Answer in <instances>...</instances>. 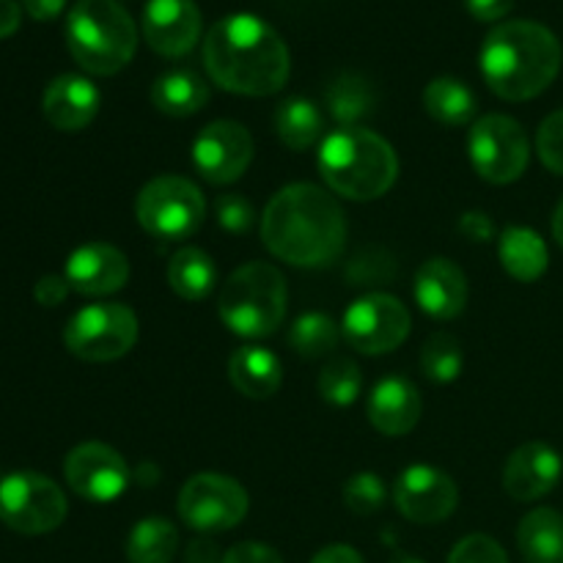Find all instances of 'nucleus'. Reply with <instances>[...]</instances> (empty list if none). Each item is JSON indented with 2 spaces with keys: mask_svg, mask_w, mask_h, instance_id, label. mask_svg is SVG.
<instances>
[{
  "mask_svg": "<svg viewBox=\"0 0 563 563\" xmlns=\"http://www.w3.org/2000/svg\"><path fill=\"white\" fill-rule=\"evenodd\" d=\"M262 240L275 258L291 267H328L346 247L344 209L311 181L286 185L264 207Z\"/></svg>",
  "mask_w": 563,
  "mask_h": 563,
  "instance_id": "f257e3e1",
  "label": "nucleus"
},
{
  "mask_svg": "<svg viewBox=\"0 0 563 563\" xmlns=\"http://www.w3.org/2000/svg\"><path fill=\"white\" fill-rule=\"evenodd\" d=\"M203 66L223 91L273 97L289 80V47L269 22L256 14H229L203 38Z\"/></svg>",
  "mask_w": 563,
  "mask_h": 563,
  "instance_id": "f03ea898",
  "label": "nucleus"
},
{
  "mask_svg": "<svg viewBox=\"0 0 563 563\" xmlns=\"http://www.w3.org/2000/svg\"><path fill=\"white\" fill-rule=\"evenodd\" d=\"M561 42L548 25L509 20L487 33L478 53L484 82L506 102L539 97L561 71Z\"/></svg>",
  "mask_w": 563,
  "mask_h": 563,
  "instance_id": "7ed1b4c3",
  "label": "nucleus"
},
{
  "mask_svg": "<svg viewBox=\"0 0 563 563\" xmlns=\"http://www.w3.org/2000/svg\"><path fill=\"white\" fill-rule=\"evenodd\" d=\"M319 174L328 190L350 201H374L394 187L399 157L394 146L366 126H341L319 143Z\"/></svg>",
  "mask_w": 563,
  "mask_h": 563,
  "instance_id": "20e7f679",
  "label": "nucleus"
},
{
  "mask_svg": "<svg viewBox=\"0 0 563 563\" xmlns=\"http://www.w3.org/2000/svg\"><path fill=\"white\" fill-rule=\"evenodd\" d=\"M66 47L88 75L110 77L135 55V20L115 0H77L66 16Z\"/></svg>",
  "mask_w": 563,
  "mask_h": 563,
  "instance_id": "39448f33",
  "label": "nucleus"
},
{
  "mask_svg": "<svg viewBox=\"0 0 563 563\" xmlns=\"http://www.w3.org/2000/svg\"><path fill=\"white\" fill-rule=\"evenodd\" d=\"M286 278L267 262H247L229 275L218 295L220 322L242 339H267L284 324Z\"/></svg>",
  "mask_w": 563,
  "mask_h": 563,
  "instance_id": "423d86ee",
  "label": "nucleus"
},
{
  "mask_svg": "<svg viewBox=\"0 0 563 563\" xmlns=\"http://www.w3.org/2000/svg\"><path fill=\"white\" fill-rule=\"evenodd\" d=\"M135 218L148 236L163 242L190 240L207 218L203 192L185 176H157L135 198Z\"/></svg>",
  "mask_w": 563,
  "mask_h": 563,
  "instance_id": "0eeeda50",
  "label": "nucleus"
},
{
  "mask_svg": "<svg viewBox=\"0 0 563 563\" xmlns=\"http://www.w3.org/2000/svg\"><path fill=\"white\" fill-rule=\"evenodd\" d=\"M137 341V317L124 302H93L80 308L64 328V344L86 363L124 357Z\"/></svg>",
  "mask_w": 563,
  "mask_h": 563,
  "instance_id": "6e6552de",
  "label": "nucleus"
},
{
  "mask_svg": "<svg viewBox=\"0 0 563 563\" xmlns=\"http://www.w3.org/2000/svg\"><path fill=\"white\" fill-rule=\"evenodd\" d=\"M66 495L53 478L33 471L0 478V522L25 537H42L66 520Z\"/></svg>",
  "mask_w": 563,
  "mask_h": 563,
  "instance_id": "1a4fd4ad",
  "label": "nucleus"
},
{
  "mask_svg": "<svg viewBox=\"0 0 563 563\" xmlns=\"http://www.w3.org/2000/svg\"><path fill=\"white\" fill-rule=\"evenodd\" d=\"M467 154L489 185H511L520 179L531 159V143L517 119L504 113H489L473 121L467 135Z\"/></svg>",
  "mask_w": 563,
  "mask_h": 563,
  "instance_id": "9d476101",
  "label": "nucleus"
},
{
  "mask_svg": "<svg viewBox=\"0 0 563 563\" xmlns=\"http://www.w3.org/2000/svg\"><path fill=\"white\" fill-rule=\"evenodd\" d=\"M341 335L363 355H388L410 335V311L399 297L372 291L346 308Z\"/></svg>",
  "mask_w": 563,
  "mask_h": 563,
  "instance_id": "9b49d317",
  "label": "nucleus"
},
{
  "mask_svg": "<svg viewBox=\"0 0 563 563\" xmlns=\"http://www.w3.org/2000/svg\"><path fill=\"white\" fill-rule=\"evenodd\" d=\"M245 487L223 473H198L179 493V517L198 533H220L240 526L247 515Z\"/></svg>",
  "mask_w": 563,
  "mask_h": 563,
  "instance_id": "f8f14e48",
  "label": "nucleus"
},
{
  "mask_svg": "<svg viewBox=\"0 0 563 563\" xmlns=\"http://www.w3.org/2000/svg\"><path fill=\"white\" fill-rule=\"evenodd\" d=\"M64 478L71 493L91 504H113L130 487V465L104 443H80L64 460Z\"/></svg>",
  "mask_w": 563,
  "mask_h": 563,
  "instance_id": "ddd939ff",
  "label": "nucleus"
},
{
  "mask_svg": "<svg viewBox=\"0 0 563 563\" xmlns=\"http://www.w3.org/2000/svg\"><path fill=\"white\" fill-rule=\"evenodd\" d=\"M251 163L253 137L240 121H212L192 141V165L209 185H231L245 176Z\"/></svg>",
  "mask_w": 563,
  "mask_h": 563,
  "instance_id": "4468645a",
  "label": "nucleus"
},
{
  "mask_svg": "<svg viewBox=\"0 0 563 563\" xmlns=\"http://www.w3.org/2000/svg\"><path fill=\"white\" fill-rule=\"evenodd\" d=\"M396 509L418 526L443 522L460 504V489L449 473L432 465H410L399 476L394 489Z\"/></svg>",
  "mask_w": 563,
  "mask_h": 563,
  "instance_id": "2eb2a0df",
  "label": "nucleus"
},
{
  "mask_svg": "<svg viewBox=\"0 0 563 563\" xmlns=\"http://www.w3.org/2000/svg\"><path fill=\"white\" fill-rule=\"evenodd\" d=\"M201 25L196 0H148L143 9V38L165 58L190 53L201 38Z\"/></svg>",
  "mask_w": 563,
  "mask_h": 563,
  "instance_id": "dca6fc26",
  "label": "nucleus"
},
{
  "mask_svg": "<svg viewBox=\"0 0 563 563\" xmlns=\"http://www.w3.org/2000/svg\"><path fill=\"white\" fill-rule=\"evenodd\" d=\"M64 278L71 291L86 297H104L124 289L130 280V258L108 242H86L69 253Z\"/></svg>",
  "mask_w": 563,
  "mask_h": 563,
  "instance_id": "f3484780",
  "label": "nucleus"
},
{
  "mask_svg": "<svg viewBox=\"0 0 563 563\" xmlns=\"http://www.w3.org/2000/svg\"><path fill=\"white\" fill-rule=\"evenodd\" d=\"M561 473L563 462L559 451L550 449L548 443L533 440V443L520 445L506 460L504 489L520 504H533V500L553 493L555 484L561 482Z\"/></svg>",
  "mask_w": 563,
  "mask_h": 563,
  "instance_id": "a211bd4d",
  "label": "nucleus"
},
{
  "mask_svg": "<svg viewBox=\"0 0 563 563\" xmlns=\"http://www.w3.org/2000/svg\"><path fill=\"white\" fill-rule=\"evenodd\" d=\"M412 297L427 317L449 322L467 306V278L451 258L434 256L418 267Z\"/></svg>",
  "mask_w": 563,
  "mask_h": 563,
  "instance_id": "6ab92c4d",
  "label": "nucleus"
},
{
  "mask_svg": "<svg viewBox=\"0 0 563 563\" xmlns=\"http://www.w3.org/2000/svg\"><path fill=\"white\" fill-rule=\"evenodd\" d=\"M102 93L88 77L82 75H58L42 97V113L55 130L80 132L97 119Z\"/></svg>",
  "mask_w": 563,
  "mask_h": 563,
  "instance_id": "aec40b11",
  "label": "nucleus"
},
{
  "mask_svg": "<svg viewBox=\"0 0 563 563\" xmlns=\"http://www.w3.org/2000/svg\"><path fill=\"white\" fill-rule=\"evenodd\" d=\"M421 394L407 377H385L368 396V423L379 434L401 438L421 421Z\"/></svg>",
  "mask_w": 563,
  "mask_h": 563,
  "instance_id": "412c9836",
  "label": "nucleus"
},
{
  "mask_svg": "<svg viewBox=\"0 0 563 563\" xmlns=\"http://www.w3.org/2000/svg\"><path fill=\"white\" fill-rule=\"evenodd\" d=\"M229 377L245 399H269L284 383V366L278 355L264 346H242L231 355Z\"/></svg>",
  "mask_w": 563,
  "mask_h": 563,
  "instance_id": "4be33fe9",
  "label": "nucleus"
},
{
  "mask_svg": "<svg viewBox=\"0 0 563 563\" xmlns=\"http://www.w3.org/2000/svg\"><path fill=\"white\" fill-rule=\"evenodd\" d=\"M209 82L192 69H170L154 80L152 104L170 119H187L207 108Z\"/></svg>",
  "mask_w": 563,
  "mask_h": 563,
  "instance_id": "5701e85b",
  "label": "nucleus"
},
{
  "mask_svg": "<svg viewBox=\"0 0 563 563\" xmlns=\"http://www.w3.org/2000/svg\"><path fill=\"white\" fill-rule=\"evenodd\" d=\"M498 258L506 273L520 284H533L548 273L550 253L542 236L528 225H509L498 240Z\"/></svg>",
  "mask_w": 563,
  "mask_h": 563,
  "instance_id": "b1692460",
  "label": "nucleus"
},
{
  "mask_svg": "<svg viewBox=\"0 0 563 563\" xmlns=\"http://www.w3.org/2000/svg\"><path fill=\"white\" fill-rule=\"evenodd\" d=\"M517 548L526 563H563V515L533 509L517 528Z\"/></svg>",
  "mask_w": 563,
  "mask_h": 563,
  "instance_id": "393cba45",
  "label": "nucleus"
},
{
  "mask_svg": "<svg viewBox=\"0 0 563 563\" xmlns=\"http://www.w3.org/2000/svg\"><path fill=\"white\" fill-rule=\"evenodd\" d=\"M165 278L181 300L198 302L207 300L218 286V267H214L212 256L201 247H181L170 256Z\"/></svg>",
  "mask_w": 563,
  "mask_h": 563,
  "instance_id": "a878e982",
  "label": "nucleus"
},
{
  "mask_svg": "<svg viewBox=\"0 0 563 563\" xmlns=\"http://www.w3.org/2000/svg\"><path fill=\"white\" fill-rule=\"evenodd\" d=\"M423 108L438 124L443 126H465L476 121L478 102L471 86L456 77H434L423 88Z\"/></svg>",
  "mask_w": 563,
  "mask_h": 563,
  "instance_id": "bb28decb",
  "label": "nucleus"
},
{
  "mask_svg": "<svg viewBox=\"0 0 563 563\" xmlns=\"http://www.w3.org/2000/svg\"><path fill=\"white\" fill-rule=\"evenodd\" d=\"M324 102H328V113L341 126H357V121L372 115L377 97L366 77H361L357 71H341L328 86Z\"/></svg>",
  "mask_w": 563,
  "mask_h": 563,
  "instance_id": "cd10ccee",
  "label": "nucleus"
},
{
  "mask_svg": "<svg viewBox=\"0 0 563 563\" xmlns=\"http://www.w3.org/2000/svg\"><path fill=\"white\" fill-rule=\"evenodd\" d=\"M324 115L311 99L291 97L286 102L278 104L275 110V130L278 137L284 141V146H289L291 152H306L313 143L322 137Z\"/></svg>",
  "mask_w": 563,
  "mask_h": 563,
  "instance_id": "c85d7f7f",
  "label": "nucleus"
},
{
  "mask_svg": "<svg viewBox=\"0 0 563 563\" xmlns=\"http://www.w3.org/2000/svg\"><path fill=\"white\" fill-rule=\"evenodd\" d=\"M179 548V531L165 517H146L126 537L130 563H170Z\"/></svg>",
  "mask_w": 563,
  "mask_h": 563,
  "instance_id": "c756f323",
  "label": "nucleus"
},
{
  "mask_svg": "<svg viewBox=\"0 0 563 563\" xmlns=\"http://www.w3.org/2000/svg\"><path fill=\"white\" fill-rule=\"evenodd\" d=\"M341 328L328 317V313H302L289 330L291 350L300 357H324L339 346Z\"/></svg>",
  "mask_w": 563,
  "mask_h": 563,
  "instance_id": "7c9ffc66",
  "label": "nucleus"
},
{
  "mask_svg": "<svg viewBox=\"0 0 563 563\" xmlns=\"http://www.w3.org/2000/svg\"><path fill=\"white\" fill-rule=\"evenodd\" d=\"M462 366H465L462 346L451 333H434L432 339L423 344L421 372L427 374V379H432V383H454L462 374Z\"/></svg>",
  "mask_w": 563,
  "mask_h": 563,
  "instance_id": "2f4dec72",
  "label": "nucleus"
},
{
  "mask_svg": "<svg viewBox=\"0 0 563 563\" xmlns=\"http://www.w3.org/2000/svg\"><path fill=\"white\" fill-rule=\"evenodd\" d=\"M363 390V374L357 368L355 361H346V357H335L319 374V394L328 405L333 407H350L352 401H357Z\"/></svg>",
  "mask_w": 563,
  "mask_h": 563,
  "instance_id": "473e14b6",
  "label": "nucleus"
},
{
  "mask_svg": "<svg viewBox=\"0 0 563 563\" xmlns=\"http://www.w3.org/2000/svg\"><path fill=\"white\" fill-rule=\"evenodd\" d=\"M388 500V487L377 473H357L344 484V504L355 515L368 517L379 511Z\"/></svg>",
  "mask_w": 563,
  "mask_h": 563,
  "instance_id": "72a5a7b5",
  "label": "nucleus"
},
{
  "mask_svg": "<svg viewBox=\"0 0 563 563\" xmlns=\"http://www.w3.org/2000/svg\"><path fill=\"white\" fill-rule=\"evenodd\" d=\"M214 214H218V223L223 225L229 234H247L256 223V212H253V203L247 201L240 192H225L214 201Z\"/></svg>",
  "mask_w": 563,
  "mask_h": 563,
  "instance_id": "f704fd0d",
  "label": "nucleus"
},
{
  "mask_svg": "<svg viewBox=\"0 0 563 563\" xmlns=\"http://www.w3.org/2000/svg\"><path fill=\"white\" fill-rule=\"evenodd\" d=\"M537 152L553 174L563 176V110H555L542 121L537 132Z\"/></svg>",
  "mask_w": 563,
  "mask_h": 563,
  "instance_id": "c9c22d12",
  "label": "nucleus"
},
{
  "mask_svg": "<svg viewBox=\"0 0 563 563\" xmlns=\"http://www.w3.org/2000/svg\"><path fill=\"white\" fill-rule=\"evenodd\" d=\"M449 563H509L506 550L484 533H471L451 550Z\"/></svg>",
  "mask_w": 563,
  "mask_h": 563,
  "instance_id": "e433bc0d",
  "label": "nucleus"
},
{
  "mask_svg": "<svg viewBox=\"0 0 563 563\" xmlns=\"http://www.w3.org/2000/svg\"><path fill=\"white\" fill-rule=\"evenodd\" d=\"M220 563H284V559H280L269 544L242 542V544H234Z\"/></svg>",
  "mask_w": 563,
  "mask_h": 563,
  "instance_id": "4c0bfd02",
  "label": "nucleus"
},
{
  "mask_svg": "<svg viewBox=\"0 0 563 563\" xmlns=\"http://www.w3.org/2000/svg\"><path fill=\"white\" fill-rule=\"evenodd\" d=\"M69 289L71 286L64 275H44V278H38V284L33 286V297H36L38 306L55 308L66 300Z\"/></svg>",
  "mask_w": 563,
  "mask_h": 563,
  "instance_id": "58836bf2",
  "label": "nucleus"
},
{
  "mask_svg": "<svg viewBox=\"0 0 563 563\" xmlns=\"http://www.w3.org/2000/svg\"><path fill=\"white\" fill-rule=\"evenodd\" d=\"M460 231L471 242H489L495 236V223L487 212L473 209V212H465L460 218Z\"/></svg>",
  "mask_w": 563,
  "mask_h": 563,
  "instance_id": "ea45409f",
  "label": "nucleus"
},
{
  "mask_svg": "<svg viewBox=\"0 0 563 563\" xmlns=\"http://www.w3.org/2000/svg\"><path fill=\"white\" fill-rule=\"evenodd\" d=\"M467 11L482 22H498L511 11L515 0H465Z\"/></svg>",
  "mask_w": 563,
  "mask_h": 563,
  "instance_id": "a19ab883",
  "label": "nucleus"
},
{
  "mask_svg": "<svg viewBox=\"0 0 563 563\" xmlns=\"http://www.w3.org/2000/svg\"><path fill=\"white\" fill-rule=\"evenodd\" d=\"M220 561H223V555L218 553V544H214L209 537L192 539V542L187 544L185 563H220Z\"/></svg>",
  "mask_w": 563,
  "mask_h": 563,
  "instance_id": "79ce46f5",
  "label": "nucleus"
},
{
  "mask_svg": "<svg viewBox=\"0 0 563 563\" xmlns=\"http://www.w3.org/2000/svg\"><path fill=\"white\" fill-rule=\"evenodd\" d=\"M311 563H363V559L350 544H328L313 555Z\"/></svg>",
  "mask_w": 563,
  "mask_h": 563,
  "instance_id": "37998d69",
  "label": "nucleus"
},
{
  "mask_svg": "<svg viewBox=\"0 0 563 563\" xmlns=\"http://www.w3.org/2000/svg\"><path fill=\"white\" fill-rule=\"evenodd\" d=\"M64 5H66V0H22V9H25L27 14L38 22L55 20V16L64 11Z\"/></svg>",
  "mask_w": 563,
  "mask_h": 563,
  "instance_id": "c03bdc74",
  "label": "nucleus"
},
{
  "mask_svg": "<svg viewBox=\"0 0 563 563\" xmlns=\"http://www.w3.org/2000/svg\"><path fill=\"white\" fill-rule=\"evenodd\" d=\"M22 22V9L16 0H0V38H9L16 33Z\"/></svg>",
  "mask_w": 563,
  "mask_h": 563,
  "instance_id": "a18cd8bd",
  "label": "nucleus"
},
{
  "mask_svg": "<svg viewBox=\"0 0 563 563\" xmlns=\"http://www.w3.org/2000/svg\"><path fill=\"white\" fill-rule=\"evenodd\" d=\"M135 478L143 484V487H154V484L159 482V471L154 465H148V462H143V465L135 471Z\"/></svg>",
  "mask_w": 563,
  "mask_h": 563,
  "instance_id": "49530a36",
  "label": "nucleus"
},
{
  "mask_svg": "<svg viewBox=\"0 0 563 563\" xmlns=\"http://www.w3.org/2000/svg\"><path fill=\"white\" fill-rule=\"evenodd\" d=\"M553 236H555V242L563 247V198H561L559 207H555V214H553Z\"/></svg>",
  "mask_w": 563,
  "mask_h": 563,
  "instance_id": "de8ad7c7",
  "label": "nucleus"
},
{
  "mask_svg": "<svg viewBox=\"0 0 563 563\" xmlns=\"http://www.w3.org/2000/svg\"><path fill=\"white\" fill-rule=\"evenodd\" d=\"M390 563H423L421 559H412V555H396Z\"/></svg>",
  "mask_w": 563,
  "mask_h": 563,
  "instance_id": "09e8293b",
  "label": "nucleus"
}]
</instances>
